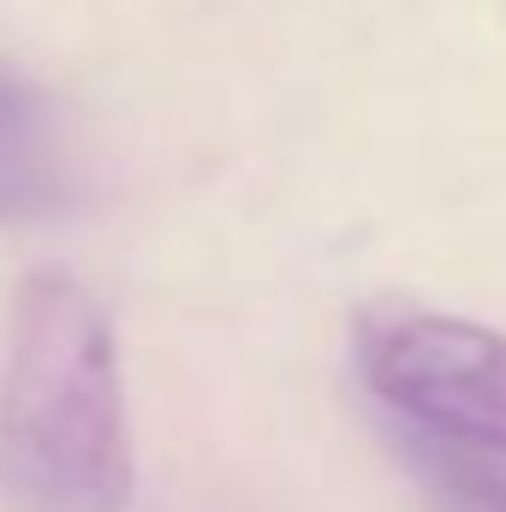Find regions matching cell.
<instances>
[{
  "instance_id": "3",
  "label": "cell",
  "mask_w": 506,
  "mask_h": 512,
  "mask_svg": "<svg viewBox=\"0 0 506 512\" xmlns=\"http://www.w3.org/2000/svg\"><path fill=\"white\" fill-rule=\"evenodd\" d=\"M66 203V167L48 102L0 72V221H42Z\"/></svg>"
},
{
  "instance_id": "2",
  "label": "cell",
  "mask_w": 506,
  "mask_h": 512,
  "mask_svg": "<svg viewBox=\"0 0 506 512\" xmlns=\"http://www.w3.org/2000/svg\"><path fill=\"white\" fill-rule=\"evenodd\" d=\"M358 376L399 429L506 459V334L417 304H370L352 328Z\"/></svg>"
},
{
  "instance_id": "4",
  "label": "cell",
  "mask_w": 506,
  "mask_h": 512,
  "mask_svg": "<svg viewBox=\"0 0 506 512\" xmlns=\"http://www.w3.org/2000/svg\"><path fill=\"white\" fill-rule=\"evenodd\" d=\"M399 453L417 471L435 512H506V465L495 453H471L417 429H399Z\"/></svg>"
},
{
  "instance_id": "1",
  "label": "cell",
  "mask_w": 506,
  "mask_h": 512,
  "mask_svg": "<svg viewBox=\"0 0 506 512\" xmlns=\"http://www.w3.org/2000/svg\"><path fill=\"white\" fill-rule=\"evenodd\" d=\"M131 411L108 310L66 268L18 286L0 352V512H126Z\"/></svg>"
}]
</instances>
